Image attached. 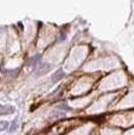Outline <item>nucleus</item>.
<instances>
[{
	"mask_svg": "<svg viewBox=\"0 0 134 135\" xmlns=\"http://www.w3.org/2000/svg\"><path fill=\"white\" fill-rule=\"evenodd\" d=\"M17 128H18V121H17V119H15V120L12 121L11 126L9 127V131H10V132H14Z\"/></svg>",
	"mask_w": 134,
	"mask_h": 135,
	"instance_id": "f03ea898",
	"label": "nucleus"
},
{
	"mask_svg": "<svg viewBox=\"0 0 134 135\" xmlns=\"http://www.w3.org/2000/svg\"><path fill=\"white\" fill-rule=\"evenodd\" d=\"M8 125H9V124L7 123L6 121H0V132H1V131H4L5 129H7Z\"/></svg>",
	"mask_w": 134,
	"mask_h": 135,
	"instance_id": "7ed1b4c3",
	"label": "nucleus"
},
{
	"mask_svg": "<svg viewBox=\"0 0 134 135\" xmlns=\"http://www.w3.org/2000/svg\"><path fill=\"white\" fill-rule=\"evenodd\" d=\"M14 112V108L12 106L0 105V115H9Z\"/></svg>",
	"mask_w": 134,
	"mask_h": 135,
	"instance_id": "f257e3e1",
	"label": "nucleus"
}]
</instances>
